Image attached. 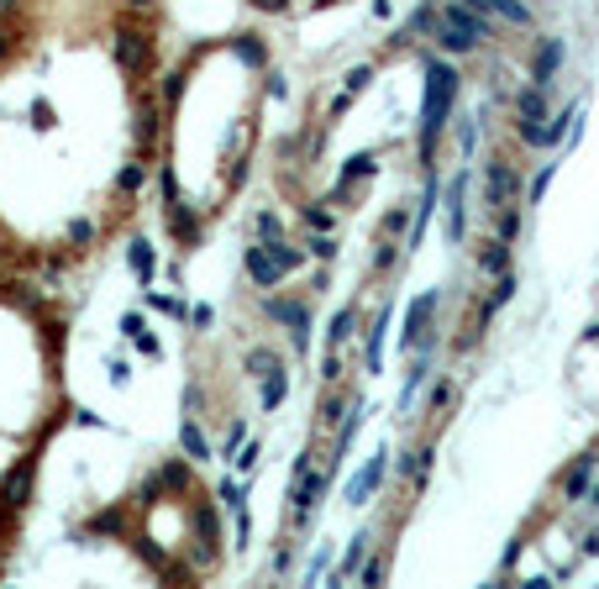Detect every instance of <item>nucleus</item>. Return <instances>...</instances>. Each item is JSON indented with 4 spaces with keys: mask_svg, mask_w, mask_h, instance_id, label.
Masks as SVG:
<instances>
[{
    "mask_svg": "<svg viewBox=\"0 0 599 589\" xmlns=\"http://www.w3.org/2000/svg\"><path fill=\"white\" fill-rule=\"evenodd\" d=\"M69 421V332L43 285L0 264V579L11 574L37 474Z\"/></svg>",
    "mask_w": 599,
    "mask_h": 589,
    "instance_id": "nucleus-2",
    "label": "nucleus"
},
{
    "mask_svg": "<svg viewBox=\"0 0 599 589\" xmlns=\"http://www.w3.org/2000/svg\"><path fill=\"white\" fill-rule=\"evenodd\" d=\"M158 16L0 22V264L48 279L101 253L158 137Z\"/></svg>",
    "mask_w": 599,
    "mask_h": 589,
    "instance_id": "nucleus-1",
    "label": "nucleus"
}]
</instances>
